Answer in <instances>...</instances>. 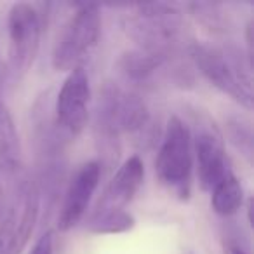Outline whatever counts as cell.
<instances>
[{"mask_svg":"<svg viewBox=\"0 0 254 254\" xmlns=\"http://www.w3.org/2000/svg\"><path fill=\"white\" fill-rule=\"evenodd\" d=\"M191 122L195 129L193 152L198 185L204 191H212L219 181L232 173L225 153L223 134L214 120L200 110L191 112Z\"/></svg>","mask_w":254,"mask_h":254,"instance_id":"cell-7","label":"cell"},{"mask_svg":"<svg viewBox=\"0 0 254 254\" xmlns=\"http://www.w3.org/2000/svg\"><path fill=\"white\" fill-rule=\"evenodd\" d=\"M145 181V164L138 155L129 157L119 166L112 176L101 200L96 205V211L106 209H124L141 188Z\"/></svg>","mask_w":254,"mask_h":254,"instance_id":"cell-11","label":"cell"},{"mask_svg":"<svg viewBox=\"0 0 254 254\" xmlns=\"http://www.w3.org/2000/svg\"><path fill=\"white\" fill-rule=\"evenodd\" d=\"M167 61H169V56H166V54L134 49L120 54L119 61H117V68L126 80L132 82V84H145Z\"/></svg>","mask_w":254,"mask_h":254,"instance_id":"cell-13","label":"cell"},{"mask_svg":"<svg viewBox=\"0 0 254 254\" xmlns=\"http://www.w3.org/2000/svg\"><path fill=\"white\" fill-rule=\"evenodd\" d=\"M191 167V132L180 117L173 115L166 126L162 145L157 153L155 174L164 187L176 191L181 198H187L190 193Z\"/></svg>","mask_w":254,"mask_h":254,"instance_id":"cell-5","label":"cell"},{"mask_svg":"<svg viewBox=\"0 0 254 254\" xmlns=\"http://www.w3.org/2000/svg\"><path fill=\"white\" fill-rule=\"evenodd\" d=\"M124 28L138 44V49L166 54L169 58L187 37L183 12L166 2L132 5L131 14H127L124 21Z\"/></svg>","mask_w":254,"mask_h":254,"instance_id":"cell-2","label":"cell"},{"mask_svg":"<svg viewBox=\"0 0 254 254\" xmlns=\"http://www.w3.org/2000/svg\"><path fill=\"white\" fill-rule=\"evenodd\" d=\"M119 124L120 131L131 136L132 141L141 148H146L150 143H153L155 126L152 122V113L141 96L136 92H120Z\"/></svg>","mask_w":254,"mask_h":254,"instance_id":"cell-12","label":"cell"},{"mask_svg":"<svg viewBox=\"0 0 254 254\" xmlns=\"http://www.w3.org/2000/svg\"><path fill=\"white\" fill-rule=\"evenodd\" d=\"M122 89L113 82H106L99 94V101L96 106V145L101 155V171L103 167H113L120 157V124H119V101Z\"/></svg>","mask_w":254,"mask_h":254,"instance_id":"cell-9","label":"cell"},{"mask_svg":"<svg viewBox=\"0 0 254 254\" xmlns=\"http://www.w3.org/2000/svg\"><path fill=\"white\" fill-rule=\"evenodd\" d=\"M44 23L35 4L16 2L7 16L9 53L7 64L12 78L19 80L30 71L39 54Z\"/></svg>","mask_w":254,"mask_h":254,"instance_id":"cell-6","label":"cell"},{"mask_svg":"<svg viewBox=\"0 0 254 254\" xmlns=\"http://www.w3.org/2000/svg\"><path fill=\"white\" fill-rule=\"evenodd\" d=\"M40 211V188L28 176L18 178L0 218V254H21L32 239Z\"/></svg>","mask_w":254,"mask_h":254,"instance_id":"cell-4","label":"cell"},{"mask_svg":"<svg viewBox=\"0 0 254 254\" xmlns=\"http://www.w3.org/2000/svg\"><path fill=\"white\" fill-rule=\"evenodd\" d=\"M101 166L98 160L85 162L75 171L64 190L63 204L58 214V230L60 232H70L71 228L82 221L91 204L96 188L101 180Z\"/></svg>","mask_w":254,"mask_h":254,"instance_id":"cell-10","label":"cell"},{"mask_svg":"<svg viewBox=\"0 0 254 254\" xmlns=\"http://www.w3.org/2000/svg\"><path fill=\"white\" fill-rule=\"evenodd\" d=\"M223 254H249V251L242 244L228 237V239L223 240Z\"/></svg>","mask_w":254,"mask_h":254,"instance_id":"cell-21","label":"cell"},{"mask_svg":"<svg viewBox=\"0 0 254 254\" xmlns=\"http://www.w3.org/2000/svg\"><path fill=\"white\" fill-rule=\"evenodd\" d=\"M226 132L228 139L235 150H239L240 155L253 164L254 157V145H253V127L251 122L242 115H232L226 120Z\"/></svg>","mask_w":254,"mask_h":254,"instance_id":"cell-17","label":"cell"},{"mask_svg":"<svg viewBox=\"0 0 254 254\" xmlns=\"http://www.w3.org/2000/svg\"><path fill=\"white\" fill-rule=\"evenodd\" d=\"M188 9L191 14L198 19L204 26L214 32H223L225 26V16L221 12V5L219 4H202V2H195V4H188Z\"/></svg>","mask_w":254,"mask_h":254,"instance_id":"cell-18","label":"cell"},{"mask_svg":"<svg viewBox=\"0 0 254 254\" xmlns=\"http://www.w3.org/2000/svg\"><path fill=\"white\" fill-rule=\"evenodd\" d=\"M136 226V219L131 212L124 209H106L94 211L87 221V230L96 235H117L131 232Z\"/></svg>","mask_w":254,"mask_h":254,"instance_id":"cell-16","label":"cell"},{"mask_svg":"<svg viewBox=\"0 0 254 254\" xmlns=\"http://www.w3.org/2000/svg\"><path fill=\"white\" fill-rule=\"evenodd\" d=\"M54 253V233L46 232L39 237V240L35 242V246L32 247L28 254H53Z\"/></svg>","mask_w":254,"mask_h":254,"instance_id":"cell-19","label":"cell"},{"mask_svg":"<svg viewBox=\"0 0 254 254\" xmlns=\"http://www.w3.org/2000/svg\"><path fill=\"white\" fill-rule=\"evenodd\" d=\"M91 85L84 70L68 73L60 92L53 101V117L56 131L64 141L75 139L87 126Z\"/></svg>","mask_w":254,"mask_h":254,"instance_id":"cell-8","label":"cell"},{"mask_svg":"<svg viewBox=\"0 0 254 254\" xmlns=\"http://www.w3.org/2000/svg\"><path fill=\"white\" fill-rule=\"evenodd\" d=\"M19 155H21V145L14 120L7 106L0 103V167L18 171Z\"/></svg>","mask_w":254,"mask_h":254,"instance_id":"cell-14","label":"cell"},{"mask_svg":"<svg viewBox=\"0 0 254 254\" xmlns=\"http://www.w3.org/2000/svg\"><path fill=\"white\" fill-rule=\"evenodd\" d=\"M101 35V12L94 4L75 5V12L63 26L53 49V68L71 73L84 70L94 54Z\"/></svg>","mask_w":254,"mask_h":254,"instance_id":"cell-3","label":"cell"},{"mask_svg":"<svg viewBox=\"0 0 254 254\" xmlns=\"http://www.w3.org/2000/svg\"><path fill=\"white\" fill-rule=\"evenodd\" d=\"M212 211L219 216H232L244 205V188L233 173L221 180L211 191Z\"/></svg>","mask_w":254,"mask_h":254,"instance_id":"cell-15","label":"cell"},{"mask_svg":"<svg viewBox=\"0 0 254 254\" xmlns=\"http://www.w3.org/2000/svg\"><path fill=\"white\" fill-rule=\"evenodd\" d=\"M190 56L197 70L216 89L253 110V60L237 46H212L193 42Z\"/></svg>","mask_w":254,"mask_h":254,"instance_id":"cell-1","label":"cell"},{"mask_svg":"<svg viewBox=\"0 0 254 254\" xmlns=\"http://www.w3.org/2000/svg\"><path fill=\"white\" fill-rule=\"evenodd\" d=\"M18 171H11V169H4V167H0V218H2V214H4V209H5V205H7V200H9L7 180H11Z\"/></svg>","mask_w":254,"mask_h":254,"instance_id":"cell-20","label":"cell"}]
</instances>
